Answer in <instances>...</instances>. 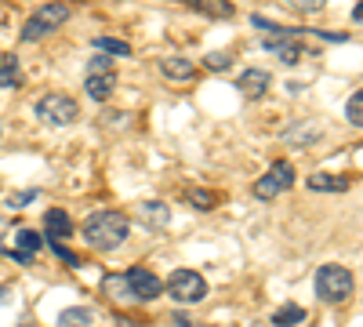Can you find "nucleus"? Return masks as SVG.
I'll return each mask as SVG.
<instances>
[{
    "mask_svg": "<svg viewBox=\"0 0 363 327\" xmlns=\"http://www.w3.org/2000/svg\"><path fill=\"white\" fill-rule=\"evenodd\" d=\"M128 215H120V211H95V215H87L80 233H84V240L91 248H99V251H113L128 240Z\"/></svg>",
    "mask_w": 363,
    "mask_h": 327,
    "instance_id": "nucleus-1",
    "label": "nucleus"
},
{
    "mask_svg": "<svg viewBox=\"0 0 363 327\" xmlns=\"http://www.w3.org/2000/svg\"><path fill=\"white\" fill-rule=\"evenodd\" d=\"M69 18H73V8L66 4V0H51V4L37 8L33 15L26 18V26H22V44H37V40L51 37L55 29H62Z\"/></svg>",
    "mask_w": 363,
    "mask_h": 327,
    "instance_id": "nucleus-2",
    "label": "nucleus"
},
{
    "mask_svg": "<svg viewBox=\"0 0 363 327\" xmlns=\"http://www.w3.org/2000/svg\"><path fill=\"white\" fill-rule=\"evenodd\" d=\"M313 284H316L320 302H327V306H342V302H349V299H352V291H356L352 273L345 270V265H338V262H327V265H320Z\"/></svg>",
    "mask_w": 363,
    "mask_h": 327,
    "instance_id": "nucleus-3",
    "label": "nucleus"
},
{
    "mask_svg": "<svg viewBox=\"0 0 363 327\" xmlns=\"http://www.w3.org/2000/svg\"><path fill=\"white\" fill-rule=\"evenodd\" d=\"M33 113H37V121L48 124V128H69L80 116V106L66 92H48V95H40L33 102Z\"/></svg>",
    "mask_w": 363,
    "mask_h": 327,
    "instance_id": "nucleus-4",
    "label": "nucleus"
},
{
    "mask_svg": "<svg viewBox=\"0 0 363 327\" xmlns=\"http://www.w3.org/2000/svg\"><path fill=\"white\" fill-rule=\"evenodd\" d=\"M164 291L171 294L174 302L186 306V302H200V299H203V294H207V280H203L196 270H174L171 280L164 284Z\"/></svg>",
    "mask_w": 363,
    "mask_h": 327,
    "instance_id": "nucleus-5",
    "label": "nucleus"
},
{
    "mask_svg": "<svg viewBox=\"0 0 363 327\" xmlns=\"http://www.w3.org/2000/svg\"><path fill=\"white\" fill-rule=\"evenodd\" d=\"M294 186V167L287 164V160H277L272 164L258 182H255V196L258 200H272V196H280V193H287Z\"/></svg>",
    "mask_w": 363,
    "mask_h": 327,
    "instance_id": "nucleus-6",
    "label": "nucleus"
},
{
    "mask_svg": "<svg viewBox=\"0 0 363 327\" xmlns=\"http://www.w3.org/2000/svg\"><path fill=\"white\" fill-rule=\"evenodd\" d=\"M128 277V284H131V294H135V302H153V299H160L164 294V280L160 277H153L149 270H128L124 273Z\"/></svg>",
    "mask_w": 363,
    "mask_h": 327,
    "instance_id": "nucleus-7",
    "label": "nucleus"
},
{
    "mask_svg": "<svg viewBox=\"0 0 363 327\" xmlns=\"http://www.w3.org/2000/svg\"><path fill=\"white\" fill-rule=\"evenodd\" d=\"M84 87H87V95L95 102H109L113 92H116V73L113 70H87Z\"/></svg>",
    "mask_w": 363,
    "mask_h": 327,
    "instance_id": "nucleus-8",
    "label": "nucleus"
},
{
    "mask_svg": "<svg viewBox=\"0 0 363 327\" xmlns=\"http://www.w3.org/2000/svg\"><path fill=\"white\" fill-rule=\"evenodd\" d=\"M320 138H323L320 121H298V124H291V128L284 131V142H287V145H294V150H306V145H316Z\"/></svg>",
    "mask_w": 363,
    "mask_h": 327,
    "instance_id": "nucleus-9",
    "label": "nucleus"
},
{
    "mask_svg": "<svg viewBox=\"0 0 363 327\" xmlns=\"http://www.w3.org/2000/svg\"><path fill=\"white\" fill-rule=\"evenodd\" d=\"M269 84H272L269 70H258V66H247L244 73H240V80H236L240 95H247V99H262L269 92Z\"/></svg>",
    "mask_w": 363,
    "mask_h": 327,
    "instance_id": "nucleus-10",
    "label": "nucleus"
},
{
    "mask_svg": "<svg viewBox=\"0 0 363 327\" xmlns=\"http://www.w3.org/2000/svg\"><path fill=\"white\" fill-rule=\"evenodd\" d=\"M135 215H138V222H145V226L164 229V226L171 222V207L160 204V200H142V204L135 207Z\"/></svg>",
    "mask_w": 363,
    "mask_h": 327,
    "instance_id": "nucleus-11",
    "label": "nucleus"
},
{
    "mask_svg": "<svg viewBox=\"0 0 363 327\" xmlns=\"http://www.w3.org/2000/svg\"><path fill=\"white\" fill-rule=\"evenodd\" d=\"M186 4H189V11H200V15L218 18V22H229L236 15L233 0H186Z\"/></svg>",
    "mask_w": 363,
    "mask_h": 327,
    "instance_id": "nucleus-12",
    "label": "nucleus"
},
{
    "mask_svg": "<svg viewBox=\"0 0 363 327\" xmlns=\"http://www.w3.org/2000/svg\"><path fill=\"white\" fill-rule=\"evenodd\" d=\"M73 233V218L62 211V207H51L44 211V236H55V240H62V236Z\"/></svg>",
    "mask_w": 363,
    "mask_h": 327,
    "instance_id": "nucleus-13",
    "label": "nucleus"
},
{
    "mask_svg": "<svg viewBox=\"0 0 363 327\" xmlns=\"http://www.w3.org/2000/svg\"><path fill=\"white\" fill-rule=\"evenodd\" d=\"M265 51L280 55L287 66H294L298 58H301V44H298V37H272V40H265Z\"/></svg>",
    "mask_w": 363,
    "mask_h": 327,
    "instance_id": "nucleus-14",
    "label": "nucleus"
},
{
    "mask_svg": "<svg viewBox=\"0 0 363 327\" xmlns=\"http://www.w3.org/2000/svg\"><path fill=\"white\" fill-rule=\"evenodd\" d=\"M160 73H164L167 80H193L196 66L189 62V58H178V55H171V58H160Z\"/></svg>",
    "mask_w": 363,
    "mask_h": 327,
    "instance_id": "nucleus-15",
    "label": "nucleus"
},
{
    "mask_svg": "<svg viewBox=\"0 0 363 327\" xmlns=\"http://www.w3.org/2000/svg\"><path fill=\"white\" fill-rule=\"evenodd\" d=\"M309 189L313 193H349V178H338V174H309Z\"/></svg>",
    "mask_w": 363,
    "mask_h": 327,
    "instance_id": "nucleus-16",
    "label": "nucleus"
},
{
    "mask_svg": "<svg viewBox=\"0 0 363 327\" xmlns=\"http://www.w3.org/2000/svg\"><path fill=\"white\" fill-rule=\"evenodd\" d=\"M102 291L109 294L113 302H135V294H131V284H128V277H106L102 280Z\"/></svg>",
    "mask_w": 363,
    "mask_h": 327,
    "instance_id": "nucleus-17",
    "label": "nucleus"
},
{
    "mask_svg": "<svg viewBox=\"0 0 363 327\" xmlns=\"http://www.w3.org/2000/svg\"><path fill=\"white\" fill-rule=\"evenodd\" d=\"M91 323H95V313H91L87 306L62 309V316H58V327H91Z\"/></svg>",
    "mask_w": 363,
    "mask_h": 327,
    "instance_id": "nucleus-18",
    "label": "nucleus"
},
{
    "mask_svg": "<svg viewBox=\"0 0 363 327\" xmlns=\"http://www.w3.org/2000/svg\"><path fill=\"white\" fill-rule=\"evenodd\" d=\"M15 248L26 251V255H37V251L44 248V236L33 233V229H18V233H15Z\"/></svg>",
    "mask_w": 363,
    "mask_h": 327,
    "instance_id": "nucleus-19",
    "label": "nucleus"
},
{
    "mask_svg": "<svg viewBox=\"0 0 363 327\" xmlns=\"http://www.w3.org/2000/svg\"><path fill=\"white\" fill-rule=\"evenodd\" d=\"M95 48H99L102 55H120V58H128V55L135 51L128 40H120V37H99V40H95Z\"/></svg>",
    "mask_w": 363,
    "mask_h": 327,
    "instance_id": "nucleus-20",
    "label": "nucleus"
},
{
    "mask_svg": "<svg viewBox=\"0 0 363 327\" xmlns=\"http://www.w3.org/2000/svg\"><path fill=\"white\" fill-rule=\"evenodd\" d=\"M18 84H22V66L15 58H4V66H0V92L4 87H18Z\"/></svg>",
    "mask_w": 363,
    "mask_h": 327,
    "instance_id": "nucleus-21",
    "label": "nucleus"
},
{
    "mask_svg": "<svg viewBox=\"0 0 363 327\" xmlns=\"http://www.w3.org/2000/svg\"><path fill=\"white\" fill-rule=\"evenodd\" d=\"M301 320H306V309H301V306H284V309L272 313V323H277V327H294Z\"/></svg>",
    "mask_w": 363,
    "mask_h": 327,
    "instance_id": "nucleus-22",
    "label": "nucleus"
},
{
    "mask_svg": "<svg viewBox=\"0 0 363 327\" xmlns=\"http://www.w3.org/2000/svg\"><path fill=\"white\" fill-rule=\"evenodd\" d=\"M186 200L196 207V211H211V207H218V193H211V189H193V193H186Z\"/></svg>",
    "mask_w": 363,
    "mask_h": 327,
    "instance_id": "nucleus-23",
    "label": "nucleus"
},
{
    "mask_svg": "<svg viewBox=\"0 0 363 327\" xmlns=\"http://www.w3.org/2000/svg\"><path fill=\"white\" fill-rule=\"evenodd\" d=\"M345 121H349L352 128H363V87L345 102Z\"/></svg>",
    "mask_w": 363,
    "mask_h": 327,
    "instance_id": "nucleus-24",
    "label": "nucleus"
},
{
    "mask_svg": "<svg viewBox=\"0 0 363 327\" xmlns=\"http://www.w3.org/2000/svg\"><path fill=\"white\" fill-rule=\"evenodd\" d=\"M203 66H207L211 73H222V70H229V66H233V51H211V55L203 58Z\"/></svg>",
    "mask_w": 363,
    "mask_h": 327,
    "instance_id": "nucleus-25",
    "label": "nucleus"
},
{
    "mask_svg": "<svg viewBox=\"0 0 363 327\" xmlns=\"http://www.w3.org/2000/svg\"><path fill=\"white\" fill-rule=\"evenodd\" d=\"M44 240L51 244V251H55L58 258H62V262H69V265H80V258H77V255H73V251H69L62 240H55V236H44Z\"/></svg>",
    "mask_w": 363,
    "mask_h": 327,
    "instance_id": "nucleus-26",
    "label": "nucleus"
},
{
    "mask_svg": "<svg viewBox=\"0 0 363 327\" xmlns=\"http://www.w3.org/2000/svg\"><path fill=\"white\" fill-rule=\"evenodd\" d=\"M327 0H287V8L301 11V15H313V11H323Z\"/></svg>",
    "mask_w": 363,
    "mask_h": 327,
    "instance_id": "nucleus-27",
    "label": "nucleus"
},
{
    "mask_svg": "<svg viewBox=\"0 0 363 327\" xmlns=\"http://www.w3.org/2000/svg\"><path fill=\"white\" fill-rule=\"evenodd\" d=\"M33 200H37V189H22V193H11L8 196V207H11V211H18V207L33 204Z\"/></svg>",
    "mask_w": 363,
    "mask_h": 327,
    "instance_id": "nucleus-28",
    "label": "nucleus"
},
{
    "mask_svg": "<svg viewBox=\"0 0 363 327\" xmlns=\"http://www.w3.org/2000/svg\"><path fill=\"white\" fill-rule=\"evenodd\" d=\"M87 70H113V66H109V55H102V51H99V55L87 62Z\"/></svg>",
    "mask_w": 363,
    "mask_h": 327,
    "instance_id": "nucleus-29",
    "label": "nucleus"
},
{
    "mask_svg": "<svg viewBox=\"0 0 363 327\" xmlns=\"http://www.w3.org/2000/svg\"><path fill=\"white\" fill-rule=\"evenodd\" d=\"M8 258H15V262H22V265H29L33 262V255H26V251H18V248H11V251H4Z\"/></svg>",
    "mask_w": 363,
    "mask_h": 327,
    "instance_id": "nucleus-30",
    "label": "nucleus"
},
{
    "mask_svg": "<svg viewBox=\"0 0 363 327\" xmlns=\"http://www.w3.org/2000/svg\"><path fill=\"white\" fill-rule=\"evenodd\" d=\"M174 327H211V323H193V320H186V316H174Z\"/></svg>",
    "mask_w": 363,
    "mask_h": 327,
    "instance_id": "nucleus-31",
    "label": "nucleus"
},
{
    "mask_svg": "<svg viewBox=\"0 0 363 327\" xmlns=\"http://www.w3.org/2000/svg\"><path fill=\"white\" fill-rule=\"evenodd\" d=\"M352 18H356V22H363V4H356V11H352Z\"/></svg>",
    "mask_w": 363,
    "mask_h": 327,
    "instance_id": "nucleus-32",
    "label": "nucleus"
},
{
    "mask_svg": "<svg viewBox=\"0 0 363 327\" xmlns=\"http://www.w3.org/2000/svg\"><path fill=\"white\" fill-rule=\"evenodd\" d=\"M4 233H8V222H4V218H0V240H4Z\"/></svg>",
    "mask_w": 363,
    "mask_h": 327,
    "instance_id": "nucleus-33",
    "label": "nucleus"
},
{
    "mask_svg": "<svg viewBox=\"0 0 363 327\" xmlns=\"http://www.w3.org/2000/svg\"><path fill=\"white\" fill-rule=\"evenodd\" d=\"M120 327H142V323H128V320H120Z\"/></svg>",
    "mask_w": 363,
    "mask_h": 327,
    "instance_id": "nucleus-34",
    "label": "nucleus"
}]
</instances>
